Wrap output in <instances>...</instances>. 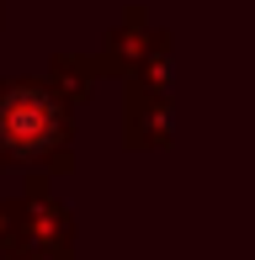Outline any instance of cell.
<instances>
[{"instance_id": "6da1fadb", "label": "cell", "mask_w": 255, "mask_h": 260, "mask_svg": "<svg viewBox=\"0 0 255 260\" xmlns=\"http://www.w3.org/2000/svg\"><path fill=\"white\" fill-rule=\"evenodd\" d=\"M69 138L59 96L38 90L32 80L21 85H0V154L11 159H43Z\"/></svg>"}]
</instances>
